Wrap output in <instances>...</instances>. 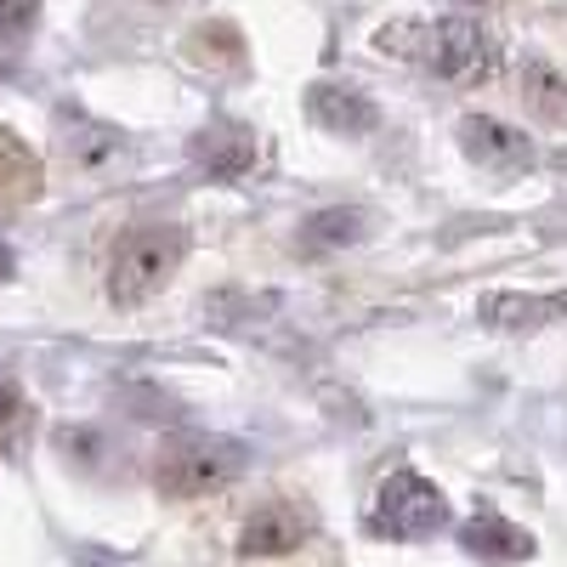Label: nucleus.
I'll list each match as a JSON object with an SVG mask.
<instances>
[{"mask_svg": "<svg viewBox=\"0 0 567 567\" xmlns=\"http://www.w3.org/2000/svg\"><path fill=\"white\" fill-rule=\"evenodd\" d=\"M381 52L414 58L437 80H477V74L494 69L499 45L483 23H471V18H437V23H414V29H386Z\"/></svg>", "mask_w": 567, "mask_h": 567, "instance_id": "1", "label": "nucleus"}, {"mask_svg": "<svg viewBox=\"0 0 567 567\" xmlns=\"http://www.w3.org/2000/svg\"><path fill=\"white\" fill-rule=\"evenodd\" d=\"M250 465V449L239 437H216V432H182L159 449L154 460V483L165 499H205L227 488L239 471Z\"/></svg>", "mask_w": 567, "mask_h": 567, "instance_id": "2", "label": "nucleus"}, {"mask_svg": "<svg viewBox=\"0 0 567 567\" xmlns=\"http://www.w3.org/2000/svg\"><path fill=\"white\" fill-rule=\"evenodd\" d=\"M187 256V233L176 221H142L131 227L125 239L114 245V261H109V296L120 307H142V301H154L171 272L182 267Z\"/></svg>", "mask_w": 567, "mask_h": 567, "instance_id": "3", "label": "nucleus"}, {"mask_svg": "<svg viewBox=\"0 0 567 567\" xmlns=\"http://www.w3.org/2000/svg\"><path fill=\"white\" fill-rule=\"evenodd\" d=\"M443 523H449V499H443L437 483H425L420 471H392L381 483V494H374V516H369L374 534L403 539V545L432 539Z\"/></svg>", "mask_w": 567, "mask_h": 567, "instance_id": "4", "label": "nucleus"}, {"mask_svg": "<svg viewBox=\"0 0 567 567\" xmlns=\"http://www.w3.org/2000/svg\"><path fill=\"white\" fill-rule=\"evenodd\" d=\"M460 148L471 165H483L488 176H523L539 165V148H534V136L528 131H516L494 114H465L460 120Z\"/></svg>", "mask_w": 567, "mask_h": 567, "instance_id": "5", "label": "nucleus"}, {"mask_svg": "<svg viewBox=\"0 0 567 567\" xmlns=\"http://www.w3.org/2000/svg\"><path fill=\"white\" fill-rule=\"evenodd\" d=\"M187 154H194V165H199L210 182H239V176L256 165V131L239 125V120H210V125L194 131Z\"/></svg>", "mask_w": 567, "mask_h": 567, "instance_id": "6", "label": "nucleus"}, {"mask_svg": "<svg viewBox=\"0 0 567 567\" xmlns=\"http://www.w3.org/2000/svg\"><path fill=\"white\" fill-rule=\"evenodd\" d=\"M307 114L312 125H323L329 136H369L381 125V109L363 85H341V80H318L307 85Z\"/></svg>", "mask_w": 567, "mask_h": 567, "instance_id": "7", "label": "nucleus"}, {"mask_svg": "<svg viewBox=\"0 0 567 567\" xmlns=\"http://www.w3.org/2000/svg\"><path fill=\"white\" fill-rule=\"evenodd\" d=\"M307 534H312V516L296 499H267V505H256V516L245 523L239 550L245 556H290Z\"/></svg>", "mask_w": 567, "mask_h": 567, "instance_id": "8", "label": "nucleus"}, {"mask_svg": "<svg viewBox=\"0 0 567 567\" xmlns=\"http://www.w3.org/2000/svg\"><path fill=\"white\" fill-rule=\"evenodd\" d=\"M460 545L471 556H483V561H528L534 556V534L505 523L499 511H477V516H471V523L460 528Z\"/></svg>", "mask_w": 567, "mask_h": 567, "instance_id": "9", "label": "nucleus"}, {"mask_svg": "<svg viewBox=\"0 0 567 567\" xmlns=\"http://www.w3.org/2000/svg\"><path fill=\"white\" fill-rule=\"evenodd\" d=\"M561 312H567V290H550V296H511V290H499V296H483V323H494V329H539V323H550Z\"/></svg>", "mask_w": 567, "mask_h": 567, "instance_id": "10", "label": "nucleus"}, {"mask_svg": "<svg viewBox=\"0 0 567 567\" xmlns=\"http://www.w3.org/2000/svg\"><path fill=\"white\" fill-rule=\"evenodd\" d=\"M369 233V216L352 210V205H329V210H312L307 227H301V245L307 250H347Z\"/></svg>", "mask_w": 567, "mask_h": 567, "instance_id": "11", "label": "nucleus"}, {"mask_svg": "<svg viewBox=\"0 0 567 567\" xmlns=\"http://www.w3.org/2000/svg\"><path fill=\"white\" fill-rule=\"evenodd\" d=\"M40 194V159L23 148V136L0 125V205Z\"/></svg>", "mask_w": 567, "mask_h": 567, "instance_id": "12", "label": "nucleus"}, {"mask_svg": "<svg viewBox=\"0 0 567 567\" xmlns=\"http://www.w3.org/2000/svg\"><path fill=\"white\" fill-rule=\"evenodd\" d=\"M523 85H528V103L545 114V120H567V80L550 69V63H528V74H523Z\"/></svg>", "mask_w": 567, "mask_h": 567, "instance_id": "13", "label": "nucleus"}, {"mask_svg": "<svg viewBox=\"0 0 567 567\" xmlns=\"http://www.w3.org/2000/svg\"><path fill=\"white\" fill-rule=\"evenodd\" d=\"M40 23V0H0V45L29 40Z\"/></svg>", "mask_w": 567, "mask_h": 567, "instance_id": "14", "label": "nucleus"}, {"mask_svg": "<svg viewBox=\"0 0 567 567\" xmlns=\"http://www.w3.org/2000/svg\"><path fill=\"white\" fill-rule=\"evenodd\" d=\"M12 420H18V392L0 381V443H7V432H12Z\"/></svg>", "mask_w": 567, "mask_h": 567, "instance_id": "15", "label": "nucleus"}, {"mask_svg": "<svg viewBox=\"0 0 567 567\" xmlns=\"http://www.w3.org/2000/svg\"><path fill=\"white\" fill-rule=\"evenodd\" d=\"M12 272H18V256H12V250H7V245H0V284H7V278H12Z\"/></svg>", "mask_w": 567, "mask_h": 567, "instance_id": "16", "label": "nucleus"}, {"mask_svg": "<svg viewBox=\"0 0 567 567\" xmlns=\"http://www.w3.org/2000/svg\"><path fill=\"white\" fill-rule=\"evenodd\" d=\"M460 7H494V0H460Z\"/></svg>", "mask_w": 567, "mask_h": 567, "instance_id": "17", "label": "nucleus"}]
</instances>
